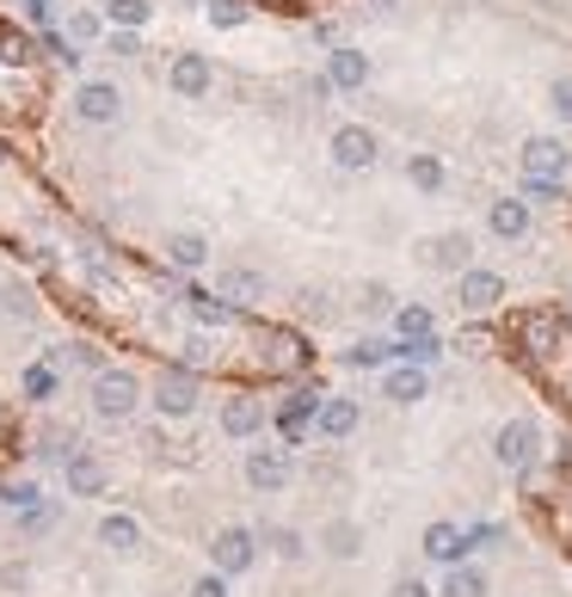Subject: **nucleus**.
Returning a JSON list of instances; mask_svg holds the SVG:
<instances>
[{
    "label": "nucleus",
    "mask_w": 572,
    "mask_h": 597,
    "mask_svg": "<svg viewBox=\"0 0 572 597\" xmlns=\"http://www.w3.org/2000/svg\"><path fill=\"white\" fill-rule=\"evenodd\" d=\"M87 407H93L99 425H130L142 407H148V382L130 370V363H105L87 382Z\"/></svg>",
    "instance_id": "obj_1"
},
{
    "label": "nucleus",
    "mask_w": 572,
    "mask_h": 597,
    "mask_svg": "<svg viewBox=\"0 0 572 597\" xmlns=\"http://www.w3.org/2000/svg\"><path fill=\"white\" fill-rule=\"evenodd\" d=\"M541 457H548V431H541V419H529V413H517V419H505L493 431V462L505 474H536L541 469Z\"/></svg>",
    "instance_id": "obj_2"
},
{
    "label": "nucleus",
    "mask_w": 572,
    "mask_h": 597,
    "mask_svg": "<svg viewBox=\"0 0 572 597\" xmlns=\"http://www.w3.org/2000/svg\"><path fill=\"white\" fill-rule=\"evenodd\" d=\"M148 407H155V419H167V425L191 419V413L203 407V376L186 370V363H160L155 376H148Z\"/></svg>",
    "instance_id": "obj_3"
},
{
    "label": "nucleus",
    "mask_w": 572,
    "mask_h": 597,
    "mask_svg": "<svg viewBox=\"0 0 572 597\" xmlns=\"http://www.w3.org/2000/svg\"><path fill=\"white\" fill-rule=\"evenodd\" d=\"M413 259L425 271H437V278H462L468 266H480L474 259V235H468V228H437V235L413 240Z\"/></svg>",
    "instance_id": "obj_4"
},
{
    "label": "nucleus",
    "mask_w": 572,
    "mask_h": 597,
    "mask_svg": "<svg viewBox=\"0 0 572 597\" xmlns=\"http://www.w3.org/2000/svg\"><path fill=\"white\" fill-rule=\"evenodd\" d=\"M265 554L259 530H247V523H222L216 536H210V566H216L222 579H240V573H253Z\"/></svg>",
    "instance_id": "obj_5"
},
{
    "label": "nucleus",
    "mask_w": 572,
    "mask_h": 597,
    "mask_svg": "<svg viewBox=\"0 0 572 597\" xmlns=\"http://www.w3.org/2000/svg\"><path fill=\"white\" fill-rule=\"evenodd\" d=\"M326 160L339 167V173H375V160H382V136L370 124H339L326 136Z\"/></svg>",
    "instance_id": "obj_6"
},
{
    "label": "nucleus",
    "mask_w": 572,
    "mask_h": 597,
    "mask_svg": "<svg viewBox=\"0 0 572 597\" xmlns=\"http://www.w3.org/2000/svg\"><path fill=\"white\" fill-rule=\"evenodd\" d=\"M240 474H247V487L259 493V499H278V493L295 481V457H290V443H259V450H247Z\"/></svg>",
    "instance_id": "obj_7"
},
{
    "label": "nucleus",
    "mask_w": 572,
    "mask_h": 597,
    "mask_svg": "<svg viewBox=\"0 0 572 597\" xmlns=\"http://www.w3.org/2000/svg\"><path fill=\"white\" fill-rule=\"evenodd\" d=\"M511 296V283L498 278L493 266H468L462 278H456V302H462V315H498V302Z\"/></svg>",
    "instance_id": "obj_8"
},
{
    "label": "nucleus",
    "mask_w": 572,
    "mask_h": 597,
    "mask_svg": "<svg viewBox=\"0 0 572 597\" xmlns=\"http://www.w3.org/2000/svg\"><path fill=\"white\" fill-rule=\"evenodd\" d=\"M216 425H222V438H234V443H253L271 425V407H265L253 388H234L228 401H222V413H216Z\"/></svg>",
    "instance_id": "obj_9"
},
{
    "label": "nucleus",
    "mask_w": 572,
    "mask_h": 597,
    "mask_svg": "<svg viewBox=\"0 0 572 597\" xmlns=\"http://www.w3.org/2000/svg\"><path fill=\"white\" fill-rule=\"evenodd\" d=\"M517 173L567 179L572 173V142L567 136H524V148H517Z\"/></svg>",
    "instance_id": "obj_10"
},
{
    "label": "nucleus",
    "mask_w": 572,
    "mask_h": 597,
    "mask_svg": "<svg viewBox=\"0 0 572 597\" xmlns=\"http://www.w3.org/2000/svg\"><path fill=\"white\" fill-rule=\"evenodd\" d=\"M529 228H536V204H524L517 191H498V198H486V235H493V240L517 247V240H529Z\"/></svg>",
    "instance_id": "obj_11"
},
{
    "label": "nucleus",
    "mask_w": 572,
    "mask_h": 597,
    "mask_svg": "<svg viewBox=\"0 0 572 597\" xmlns=\"http://www.w3.org/2000/svg\"><path fill=\"white\" fill-rule=\"evenodd\" d=\"M68 105H75L80 124H93V129H105V124L124 117V93H117V80H80Z\"/></svg>",
    "instance_id": "obj_12"
},
{
    "label": "nucleus",
    "mask_w": 572,
    "mask_h": 597,
    "mask_svg": "<svg viewBox=\"0 0 572 597\" xmlns=\"http://www.w3.org/2000/svg\"><path fill=\"white\" fill-rule=\"evenodd\" d=\"M326 87L333 93H363L375 80V63H370V49H357V44H339V49H326Z\"/></svg>",
    "instance_id": "obj_13"
},
{
    "label": "nucleus",
    "mask_w": 572,
    "mask_h": 597,
    "mask_svg": "<svg viewBox=\"0 0 572 597\" xmlns=\"http://www.w3.org/2000/svg\"><path fill=\"white\" fill-rule=\"evenodd\" d=\"M357 425H363V401L357 394H326L321 413H314V438L345 443V438H357Z\"/></svg>",
    "instance_id": "obj_14"
},
{
    "label": "nucleus",
    "mask_w": 572,
    "mask_h": 597,
    "mask_svg": "<svg viewBox=\"0 0 572 597\" xmlns=\"http://www.w3.org/2000/svg\"><path fill=\"white\" fill-rule=\"evenodd\" d=\"M167 87L179 99H203L210 87H216V63H210V56H198V49H179V56L167 63Z\"/></svg>",
    "instance_id": "obj_15"
},
{
    "label": "nucleus",
    "mask_w": 572,
    "mask_h": 597,
    "mask_svg": "<svg viewBox=\"0 0 572 597\" xmlns=\"http://www.w3.org/2000/svg\"><path fill=\"white\" fill-rule=\"evenodd\" d=\"M363 549H370V530H363V518H326L321 523V554L326 561H363Z\"/></svg>",
    "instance_id": "obj_16"
},
{
    "label": "nucleus",
    "mask_w": 572,
    "mask_h": 597,
    "mask_svg": "<svg viewBox=\"0 0 572 597\" xmlns=\"http://www.w3.org/2000/svg\"><path fill=\"white\" fill-rule=\"evenodd\" d=\"M382 401L388 407H418V401H431V370H418V363H388Z\"/></svg>",
    "instance_id": "obj_17"
},
{
    "label": "nucleus",
    "mask_w": 572,
    "mask_h": 597,
    "mask_svg": "<svg viewBox=\"0 0 572 597\" xmlns=\"http://www.w3.org/2000/svg\"><path fill=\"white\" fill-rule=\"evenodd\" d=\"M179 302H186V315L198 320L203 333H222V327H234V320H240V308H234L228 296H216V290H198V283H186V290H179Z\"/></svg>",
    "instance_id": "obj_18"
},
{
    "label": "nucleus",
    "mask_w": 572,
    "mask_h": 597,
    "mask_svg": "<svg viewBox=\"0 0 572 597\" xmlns=\"http://www.w3.org/2000/svg\"><path fill=\"white\" fill-rule=\"evenodd\" d=\"M418 549H425V561H437V566H462L468 561V530L462 523H449V518H437V523H425Z\"/></svg>",
    "instance_id": "obj_19"
},
{
    "label": "nucleus",
    "mask_w": 572,
    "mask_h": 597,
    "mask_svg": "<svg viewBox=\"0 0 572 597\" xmlns=\"http://www.w3.org/2000/svg\"><path fill=\"white\" fill-rule=\"evenodd\" d=\"M339 363H345V370H375V376H382L388 363H401V339H394V333H375V339H351V346L339 351Z\"/></svg>",
    "instance_id": "obj_20"
},
{
    "label": "nucleus",
    "mask_w": 572,
    "mask_h": 597,
    "mask_svg": "<svg viewBox=\"0 0 572 597\" xmlns=\"http://www.w3.org/2000/svg\"><path fill=\"white\" fill-rule=\"evenodd\" d=\"M265 290H271V283H265V271H253V266H228V271L216 278V296H228L240 315H253V308H259Z\"/></svg>",
    "instance_id": "obj_21"
},
{
    "label": "nucleus",
    "mask_w": 572,
    "mask_h": 597,
    "mask_svg": "<svg viewBox=\"0 0 572 597\" xmlns=\"http://www.w3.org/2000/svg\"><path fill=\"white\" fill-rule=\"evenodd\" d=\"M160 252H167V266H172V271H186V278H191V271L210 266V235H203V228H172Z\"/></svg>",
    "instance_id": "obj_22"
},
{
    "label": "nucleus",
    "mask_w": 572,
    "mask_h": 597,
    "mask_svg": "<svg viewBox=\"0 0 572 597\" xmlns=\"http://www.w3.org/2000/svg\"><path fill=\"white\" fill-rule=\"evenodd\" d=\"M93 536H99V549H105V554H117V561H130V554H142V523L130 518V511H105Z\"/></svg>",
    "instance_id": "obj_23"
},
{
    "label": "nucleus",
    "mask_w": 572,
    "mask_h": 597,
    "mask_svg": "<svg viewBox=\"0 0 572 597\" xmlns=\"http://www.w3.org/2000/svg\"><path fill=\"white\" fill-rule=\"evenodd\" d=\"M63 481H68V493H75V499H99V493L111 487L105 462H99L93 450H80V457H68V462H63Z\"/></svg>",
    "instance_id": "obj_24"
},
{
    "label": "nucleus",
    "mask_w": 572,
    "mask_h": 597,
    "mask_svg": "<svg viewBox=\"0 0 572 597\" xmlns=\"http://www.w3.org/2000/svg\"><path fill=\"white\" fill-rule=\"evenodd\" d=\"M437 597H493V573H486V566H474V561L449 566L444 585H437Z\"/></svg>",
    "instance_id": "obj_25"
},
{
    "label": "nucleus",
    "mask_w": 572,
    "mask_h": 597,
    "mask_svg": "<svg viewBox=\"0 0 572 597\" xmlns=\"http://www.w3.org/2000/svg\"><path fill=\"white\" fill-rule=\"evenodd\" d=\"M259 542H265V554H278L283 566L309 561V536L295 530V523H265V530H259Z\"/></svg>",
    "instance_id": "obj_26"
},
{
    "label": "nucleus",
    "mask_w": 572,
    "mask_h": 597,
    "mask_svg": "<svg viewBox=\"0 0 572 597\" xmlns=\"http://www.w3.org/2000/svg\"><path fill=\"white\" fill-rule=\"evenodd\" d=\"M406 185L413 191H444L449 185V167H444V155H431V148H418V155H406Z\"/></svg>",
    "instance_id": "obj_27"
},
{
    "label": "nucleus",
    "mask_w": 572,
    "mask_h": 597,
    "mask_svg": "<svg viewBox=\"0 0 572 597\" xmlns=\"http://www.w3.org/2000/svg\"><path fill=\"white\" fill-rule=\"evenodd\" d=\"M394 308H401V296H394V283L370 278L363 290H357V315H363V320H394Z\"/></svg>",
    "instance_id": "obj_28"
},
{
    "label": "nucleus",
    "mask_w": 572,
    "mask_h": 597,
    "mask_svg": "<svg viewBox=\"0 0 572 597\" xmlns=\"http://www.w3.org/2000/svg\"><path fill=\"white\" fill-rule=\"evenodd\" d=\"M155 19V0H105V25L111 32H142Z\"/></svg>",
    "instance_id": "obj_29"
},
{
    "label": "nucleus",
    "mask_w": 572,
    "mask_h": 597,
    "mask_svg": "<svg viewBox=\"0 0 572 597\" xmlns=\"http://www.w3.org/2000/svg\"><path fill=\"white\" fill-rule=\"evenodd\" d=\"M425 333H437V315L425 302H401L394 308V339H425Z\"/></svg>",
    "instance_id": "obj_30"
},
{
    "label": "nucleus",
    "mask_w": 572,
    "mask_h": 597,
    "mask_svg": "<svg viewBox=\"0 0 572 597\" xmlns=\"http://www.w3.org/2000/svg\"><path fill=\"white\" fill-rule=\"evenodd\" d=\"M444 333H425V339H401V363H418V370H437L444 363Z\"/></svg>",
    "instance_id": "obj_31"
},
{
    "label": "nucleus",
    "mask_w": 572,
    "mask_h": 597,
    "mask_svg": "<svg viewBox=\"0 0 572 597\" xmlns=\"http://www.w3.org/2000/svg\"><path fill=\"white\" fill-rule=\"evenodd\" d=\"M19 388H25V401H37V407H44V401H56V363H25V376H19Z\"/></svg>",
    "instance_id": "obj_32"
},
{
    "label": "nucleus",
    "mask_w": 572,
    "mask_h": 597,
    "mask_svg": "<svg viewBox=\"0 0 572 597\" xmlns=\"http://www.w3.org/2000/svg\"><path fill=\"white\" fill-rule=\"evenodd\" d=\"M87 443H80V431H63V425H49L44 438H37V457L44 462H68V457H80Z\"/></svg>",
    "instance_id": "obj_33"
},
{
    "label": "nucleus",
    "mask_w": 572,
    "mask_h": 597,
    "mask_svg": "<svg viewBox=\"0 0 572 597\" xmlns=\"http://www.w3.org/2000/svg\"><path fill=\"white\" fill-rule=\"evenodd\" d=\"M517 198H524V204H567V179H529V173H517Z\"/></svg>",
    "instance_id": "obj_34"
},
{
    "label": "nucleus",
    "mask_w": 572,
    "mask_h": 597,
    "mask_svg": "<svg viewBox=\"0 0 572 597\" xmlns=\"http://www.w3.org/2000/svg\"><path fill=\"white\" fill-rule=\"evenodd\" d=\"M0 315L7 320H37V302L25 283H0Z\"/></svg>",
    "instance_id": "obj_35"
},
{
    "label": "nucleus",
    "mask_w": 572,
    "mask_h": 597,
    "mask_svg": "<svg viewBox=\"0 0 572 597\" xmlns=\"http://www.w3.org/2000/svg\"><path fill=\"white\" fill-rule=\"evenodd\" d=\"M203 13H210L216 32H234V25H247V19H253V0H210Z\"/></svg>",
    "instance_id": "obj_36"
},
{
    "label": "nucleus",
    "mask_w": 572,
    "mask_h": 597,
    "mask_svg": "<svg viewBox=\"0 0 572 597\" xmlns=\"http://www.w3.org/2000/svg\"><path fill=\"white\" fill-rule=\"evenodd\" d=\"M179 363H186V370H198V376H203V370H210V363H216V346H210V333H191V339H186V346H179Z\"/></svg>",
    "instance_id": "obj_37"
},
{
    "label": "nucleus",
    "mask_w": 572,
    "mask_h": 597,
    "mask_svg": "<svg viewBox=\"0 0 572 597\" xmlns=\"http://www.w3.org/2000/svg\"><path fill=\"white\" fill-rule=\"evenodd\" d=\"M68 37H75L80 49L99 44V37H105V13H87V7H80V13H68Z\"/></svg>",
    "instance_id": "obj_38"
},
{
    "label": "nucleus",
    "mask_w": 572,
    "mask_h": 597,
    "mask_svg": "<svg viewBox=\"0 0 572 597\" xmlns=\"http://www.w3.org/2000/svg\"><path fill=\"white\" fill-rule=\"evenodd\" d=\"M548 111H554V124L572 129V75H554V80H548Z\"/></svg>",
    "instance_id": "obj_39"
},
{
    "label": "nucleus",
    "mask_w": 572,
    "mask_h": 597,
    "mask_svg": "<svg viewBox=\"0 0 572 597\" xmlns=\"http://www.w3.org/2000/svg\"><path fill=\"white\" fill-rule=\"evenodd\" d=\"M105 49L117 56V63H136L142 56V32H105Z\"/></svg>",
    "instance_id": "obj_40"
},
{
    "label": "nucleus",
    "mask_w": 572,
    "mask_h": 597,
    "mask_svg": "<svg viewBox=\"0 0 572 597\" xmlns=\"http://www.w3.org/2000/svg\"><path fill=\"white\" fill-rule=\"evenodd\" d=\"M388 597H437V592L425 585V573H401V579L388 585Z\"/></svg>",
    "instance_id": "obj_41"
},
{
    "label": "nucleus",
    "mask_w": 572,
    "mask_h": 597,
    "mask_svg": "<svg viewBox=\"0 0 572 597\" xmlns=\"http://www.w3.org/2000/svg\"><path fill=\"white\" fill-rule=\"evenodd\" d=\"M309 32H314V44H321V49H339L345 44V25H339V19H314Z\"/></svg>",
    "instance_id": "obj_42"
},
{
    "label": "nucleus",
    "mask_w": 572,
    "mask_h": 597,
    "mask_svg": "<svg viewBox=\"0 0 572 597\" xmlns=\"http://www.w3.org/2000/svg\"><path fill=\"white\" fill-rule=\"evenodd\" d=\"M493 542H505V530H498V523H468V554H474V549H493Z\"/></svg>",
    "instance_id": "obj_43"
},
{
    "label": "nucleus",
    "mask_w": 572,
    "mask_h": 597,
    "mask_svg": "<svg viewBox=\"0 0 572 597\" xmlns=\"http://www.w3.org/2000/svg\"><path fill=\"white\" fill-rule=\"evenodd\" d=\"M302 315H309V320H333V296H326V290H302Z\"/></svg>",
    "instance_id": "obj_44"
},
{
    "label": "nucleus",
    "mask_w": 572,
    "mask_h": 597,
    "mask_svg": "<svg viewBox=\"0 0 572 597\" xmlns=\"http://www.w3.org/2000/svg\"><path fill=\"white\" fill-rule=\"evenodd\" d=\"M191 597H228V579H222L216 566H210L203 579H191Z\"/></svg>",
    "instance_id": "obj_45"
},
{
    "label": "nucleus",
    "mask_w": 572,
    "mask_h": 597,
    "mask_svg": "<svg viewBox=\"0 0 572 597\" xmlns=\"http://www.w3.org/2000/svg\"><path fill=\"white\" fill-rule=\"evenodd\" d=\"M19 530H25V536H44V530H49V505H32V511H19Z\"/></svg>",
    "instance_id": "obj_46"
},
{
    "label": "nucleus",
    "mask_w": 572,
    "mask_h": 597,
    "mask_svg": "<svg viewBox=\"0 0 572 597\" xmlns=\"http://www.w3.org/2000/svg\"><path fill=\"white\" fill-rule=\"evenodd\" d=\"M25 13H32V25H44L49 32V0H25Z\"/></svg>",
    "instance_id": "obj_47"
},
{
    "label": "nucleus",
    "mask_w": 572,
    "mask_h": 597,
    "mask_svg": "<svg viewBox=\"0 0 572 597\" xmlns=\"http://www.w3.org/2000/svg\"><path fill=\"white\" fill-rule=\"evenodd\" d=\"M370 7H375V13H394V0H370Z\"/></svg>",
    "instance_id": "obj_48"
}]
</instances>
